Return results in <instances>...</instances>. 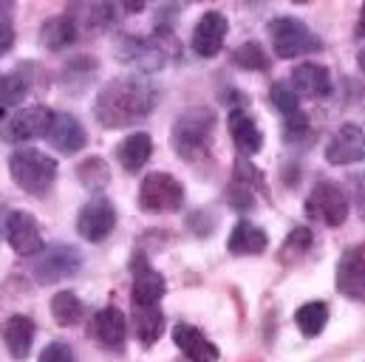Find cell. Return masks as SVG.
<instances>
[{
  "mask_svg": "<svg viewBox=\"0 0 365 362\" xmlns=\"http://www.w3.org/2000/svg\"><path fill=\"white\" fill-rule=\"evenodd\" d=\"M156 105H159V88L150 80L130 74V77L110 80L96 93L93 113L105 128H130L148 119L156 110Z\"/></svg>",
  "mask_w": 365,
  "mask_h": 362,
  "instance_id": "6da1fadb",
  "label": "cell"
},
{
  "mask_svg": "<svg viewBox=\"0 0 365 362\" xmlns=\"http://www.w3.org/2000/svg\"><path fill=\"white\" fill-rule=\"evenodd\" d=\"M215 125V113L207 108H190L173 122V133H170V145L173 150L187 159H204L210 153V133Z\"/></svg>",
  "mask_w": 365,
  "mask_h": 362,
  "instance_id": "7a4b0ae2",
  "label": "cell"
},
{
  "mask_svg": "<svg viewBox=\"0 0 365 362\" xmlns=\"http://www.w3.org/2000/svg\"><path fill=\"white\" fill-rule=\"evenodd\" d=\"M9 170L20 190H26L31 195H43L57 179V159H51L48 153H43L37 148H20L11 153Z\"/></svg>",
  "mask_w": 365,
  "mask_h": 362,
  "instance_id": "3957f363",
  "label": "cell"
},
{
  "mask_svg": "<svg viewBox=\"0 0 365 362\" xmlns=\"http://www.w3.org/2000/svg\"><path fill=\"white\" fill-rule=\"evenodd\" d=\"M269 34H272L274 54L280 60H294L323 48V40L297 17H274L269 23Z\"/></svg>",
  "mask_w": 365,
  "mask_h": 362,
  "instance_id": "277c9868",
  "label": "cell"
},
{
  "mask_svg": "<svg viewBox=\"0 0 365 362\" xmlns=\"http://www.w3.org/2000/svg\"><path fill=\"white\" fill-rule=\"evenodd\" d=\"M139 207L150 215L179 212L184 207L182 181L170 173H148L139 187Z\"/></svg>",
  "mask_w": 365,
  "mask_h": 362,
  "instance_id": "5b68a950",
  "label": "cell"
},
{
  "mask_svg": "<svg viewBox=\"0 0 365 362\" xmlns=\"http://www.w3.org/2000/svg\"><path fill=\"white\" fill-rule=\"evenodd\" d=\"M80 267H83L80 249H74L68 244H51V247H43V252H37V258L31 264V274L37 283L51 286L66 277H74Z\"/></svg>",
  "mask_w": 365,
  "mask_h": 362,
  "instance_id": "8992f818",
  "label": "cell"
},
{
  "mask_svg": "<svg viewBox=\"0 0 365 362\" xmlns=\"http://www.w3.org/2000/svg\"><path fill=\"white\" fill-rule=\"evenodd\" d=\"M306 215L326 227H340L349 218V201L337 184L320 181V184H314V190L306 198Z\"/></svg>",
  "mask_w": 365,
  "mask_h": 362,
  "instance_id": "52a82bcc",
  "label": "cell"
},
{
  "mask_svg": "<svg viewBox=\"0 0 365 362\" xmlns=\"http://www.w3.org/2000/svg\"><path fill=\"white\" fill-rule=\"evenodd\" d=\"M54 122V110L46 105H31L26 110H17L6 128H3V139L6 142H29V139H46L48 128Z\"/></svg>",
  "mask_w": 365,
  "mask_h": 362,
  "instance_id": "ba28073f",
  "label": "cell"
},
{
  "mask_svg": "<svg viewBox=\"0 0 365 362\" xmlns=\"http://www.w3.org/2000/svg\"><path fill=\"white\" fill-rule=\"evenodd\" d=\"M113 227H116V210L108 198H93L77 215V232L91 244L105 241L113 232Z\"/></svg>",
  "mask_w": 365,
  "mask_h": 362,
  "instance_id": "9c48e42d",
  "label": "cell"
},
{
  "mask_svg": "<svg viewBox=\"0 0 365 362\" xmlns=\"http://www.w3.org/2000/svg\"><path fill=\"white\" fill-rule=\"evenodd\" d=\"M6 241L17 255H37L43 252V232L31 212H9L6 218Z\"/></svg>",
  "mask_w": 365,
  "mask_h": 362,
  "instance_id": "30bf717a",
  "label": "cell"
},
{
  "mask_svg": "<svg viewBox=\"0 0 365 362\" xmlns=\"http://www.w3.org/2000/svg\"><path fill=\"white\" fill-rule=\"evenodd\" d=\"M337 289L349 300H365V244H354L340 255Z\"/></svg>",
  "mask_w": 365,
  "mask_h": 362,
  "instance_id": "8fae6325",
  "label": "cell"
},
{
  "mask_svg": "<svg viewBox=\"0 0 365 362\" xmlns=\"http://www.w3.org/2000/svg\"><path fill=\"white\" fill-rule=\"evenodd\" d=\"M116 57L128 66H136L139 71H159L165 66V46H156L153 40H142L133 34H125L116 46Z\"/></svg>",
  "mask_w": 365,
  "mask_h": 362,
  "instance_id": "7c38bea8",
  "label": "cell"
},
{
  "mask_svg": "<svg viewBox=\"0 0 365 362\" xmlns=\"http://www.w3.org/2000/svg\"><path fill=\"white\" fill-rule=\"evenodd\" d=\"M168 291V280L156 272L142 252L133 255V306H159Z\"/></svg>",
  "mask_w": 365,
  "mask_h": 362,
  "instance_id": "4fadbf2b",
  "label": "cell"
},
{
  "mask_svg": "<svg viewBox=\"0 0 365 362\" xmlns=\"http://www.w3.org/2000/svg\"><path fill=\"white\" fill-rule=\"evenodd\" d=\"M329 165H357L365 159V133L360 125H343L326 145Z\"/></svg>",
  "mask_w": 365,
  "mask_h": 362,
  "instance_id": "5bb4252c",
  "label": "cell"
},
{
  "mask_svg": "<svg viewBox=\"0 0 365 362\" xmlns=\"http://www.w3.org/2000/svg\"><path fill=\"white\" fill-rule=\"evenodd\" d=\"M230 31V23L221 11H207L192 31V51L198 57H215L224 48V37Z\"/></svg>",
  "mask_w": 365,
  "mask_h": 362,
  "instance_id": "9a60e30c",
  "label": "cell"
},
{
  "mask_svg": "<svg viewBox=\"0 0 365 362\" xmlns=\"http://www.w3.org/2000/svg\"><path fill=\"white\" fill-rule=\"evenodd\" d=\"M46 139L60 153H80L86 148V142H88L86 128L80 125V119L71 116V113H63V110H54V122H51Z\"/></svg>",
  "mask_w": 365,
  "mask_h": 362,
  "instance_id": "2e32d148",
  "label": "cell"
},
{
  "mask_svg": "<svg viewBox=\"0 0 365 362\" xmlns=\"http://www.w3.org/2000/svg\"><path fill=\"white\" fill-rule=\"evenodd\" d=\"M173 343H176V348H179L190 362H218V357H221L218 346H215L212 340H207V337H204L195 326H190V323L173 326Z\"/></svg>",
  "mask_w": 365,
  "mask_h": 362,
  "instance_id": "e0dca14e",
  "label": "cell"
},
{
  "mask_svg": "<svg viewBox=\"0 0 365 362\" xmlns=\"http://www.w3.org/2000/svg\"><path fill=\"white\" fill-rule=\"evenodd\" d=\"M125 331H128V323H125V314L116 306H105L102 311L93 314L91 334L96 337L99 346H105V348H122L125 346Z\"/></svg>",
  "mask_w": 365,
  "mask_h": 362,
  "instance_id": "ac0fdd59",
  "label": "cell"
},
{
  "mask_svg": "<svg viewBox=\"0 0 365 362\" xmlns=\"http://www.w3.org/2000/svg\"><path fill=\"white\" fill-rule=\"evenodd\" d=\"M230 133H232L235 148L244 156H255L264 148V133H261L258 122L247 110H241V108H232L230 110Z\"/></svg>",
  "mask_w": 365,
  "mask_h": 362,
  "instance_id": "d6986e66",
  "label": "cell"
},
{
  "mask_svg": "<svg viewBox=\"0 0 365 362\" xmlns=\"http://www.w3.org/2000/svg\"><path fill=\"white\" fill-rule=\"evenodd\" d=\"M34 331H37L34 329V320L26 317V314H11L3 323L0 334H3V343H6V348H9V354L14 360H26L29 357L31 343H34Z\"/></svg>",
  "mask_w": 365,
  "mask_h": 362,
  "instance_id": "ffe728a7",
  "label": "cell"
},
{
  "mask_svg": "<svg viewBox=\"0 0 365 362\" xmlns=\"http://www.w3.org/2000/svg\"><path fill=\"white\" fill-rule=\"evenodd\" d=\"M292 88H294L297 96H309V99L329 96L331 93V74L323 66L303 63V66H297L292 71Z\"/></svg>",
  "mask_w": 365,
  "mask_h": 362,
  "instance_id": "44dd1931",
  "label": "cell"
},
{
  "mask_svg": "<svg viewBox=\"0 0 365 362\" xmlns=\"http://www.w3.org/2000/svg\"><path fill=\"white\" fill-rule=\"evenodd\" d=\"M267 247H269V235L252 221H238L227 238L230 255H261L267 252Z\"/></svg>",
  "mask_w": 365,
  "mask_h": 362,
  "instance_id": "7402d4cb",
  "label": "cell"
},
{
  "mask_svg": "<svg viewBox=\"0 0 365 362\" xmlns=\"http://www.w3.org/2000/svg\"><path fill=\"white\" fill-rule=\"evenodd\" d=\"M150 153H153V142H150L148 133H130V136L116 148V159H119V165H122L128 173H139V170L148 165Z\"/></svg>",
  "mask_w": 365,
  "mask_h": 362,
  "instance_id": "603a6c76",
  "label": "cell"
},
{
  "mask_svg": "<svg viewBox=\"0 0 365 362\" xmlns=\"http://www.w3.org/2000/svg\"><path fill=\"white\" fill-rule=\"evenodd\" d=\"M74 40H77V23L68 14L51 17L40 26V46L48 51H60V48L71 46Z\"/></svg>",
  "mask_w": 365,
  "mask_h": 362,
  "instance_id": "cb8c5ba5",
  "label": "cell"
},
{
  "mask_svg": "<svg viewBox=\"0 0 365 362\" xmlns=\"http://www.w3.org/2000/svg\"><path fill=\"white\" fill-rule=\"evenodd\" d=\"M133 329L142 346H153L165 331V314L159 306H133Z\"/></svg>",
  "mask_w": 365,
  "mask_h": 362,
  "instance_id": "d4e9b609",
  "label": "cell"
},
{
  "mask_svg": "<svg viewBox=\"0 0 365 362\" xmlns=\"http://www.w3.org/2000/svg\"><path fill=\"white\" fill-rule=\"evenodd\" d=\"M51 314H54L57 326L68 329V326H77V323L83 320L86 306H83V300H80L74 291H57V294L51 297Z\"/></svg>",
  "mask_w": 365,
  "mask_h": 362,
  "instance_id": "484cf974",
  "label": "cell"
},
{
  "mask_svg": "<svg viewBox=\"0 0 365 362\" xmlns=\"http://www.w3.org/2000/svg\"><path fill=\"white\" fill-rule=\"evenodd\" d=\"M294 323L297 329L303 331V337H317L326 323H329V306L320 303V300H312V303H303L294 314Z\"/></svg>",
  "mask_w": 365,
  "mask_h": 362,
  "instance_id": "4316f807",
  "label": "cell"
},
{
  "mask_svg": "<svg viewBox=\"0 0 365 362\" xmlns=\"http://www.w3.org/2000/svg\"><path fill=\"white\" fill-rule=\"evenodd\" d=\"M113 6L110 3H88V6H77V9H71L68 11V17L80 26V23H88V29L93 31H102L110 20H113Z\"/></svg>",
  "mask_w": 365,
  "mask_h": 362,
  "instance_id": "83f0119b",
  "label": "cell"
},
{
  "mask_svg": "<svg viewBox=\"0 0 365 362\" xmlns=\"http://www.w3.org/2000/svg\"><path fill=\"white\" fill-rule=\"evenodd\" d=\"M29 93V80L23 74H0V110L20 105Z\"/></svg>",
  "mask_w": 365,
  "mask_h": 362,
  "instance_id": "f1b7e54d",
  "label": "cell"
},
{
  "mask_svg": "<svg viewBox=\"0 0 365 362\" xmlns=\"http://www.w3.org/2000/svg\"><path fill=\"white\" fill-rule=\"evenodd\" d=\"M309 249H312V229H309V227H297V229H292L289 238L283 241L280 261H283V264H292V261L303 258Z\"/></svg>",
  "mask_w": 365,
  "mask_h": 362,
  "instance_id": "f546056e",
  "label": "cell"
},
{
  "mask_svg": "<svg viewBox=\"0 0 365 362\" xmlns=\"http://www.w3.org/2000/svg\"><path fill=\"white\" fill-rule=\"evenodd\" d=\"M235 66L244 68V71H267L269 68V57L267 51L258 46V43H244L235 54H232Z\"/></svg>",
  "mask_w": 365,
  "mask_h": 362,
  "instance_id": "4dcf8cb0",
  "label": "cell"
},
{
  "mask_svg": "<svg viewBox=\"0 0 365 362\" xmlns=\"http://www.w3.org/2000/svg\"><path fill=\"white\" fill-rule=\"evenodd\" d=\"M235 181H238V184H244V187H247V190H252V192L269 195V187H267L264 173H261L258 167H252L247 159H238V165H235Z\"/></svg>",
  "mask_w": 365,
  "mask_h": 362,
  "instance_id": "1f68e13d",
  "label": "cell"
},
{
  "mask_svg": "<svg viewBox=\"0 0 365 362\" xmlns=\"http://www.w3.org/2000/svg\"><path fill=\"white\" fill-rule=\"evenodd\" d=\"M77 176H80V181H83L88 190H102V187L108 184V179H110V173H108V167H105L102 159H88V162H83L80 170H77Z\"/></svg>",
  "mask_w": 365,
  "mask_h": 362,
  "instance_id": "d6a6232c",
  "label": "cell"
},
{
  "mask_svg": "<svg viewBox=\"0 0 365 362\" xmlns=\"http://www.w3.org/2000/svg\"><path fill=\"white\" fill-rule=\"evenodd\" d=\"M269 99H272V105L283 113V116L300 110V96L294 93L292 86H286V83H274L272 90H269Z\"/></svg>",
  "mask_w": 365,
  "mask_h": 362,
  "instance_id": "836d02e7",
  "label": "cell"
},
{
  "mask_svg": "<svg viewBox=\"0 0 365 362\" xmlns=\"http://www.w3.org/2000/svg\"><path fill=\"white\" fill-rule=\"evenodd\" d=\"M309 136V116L303 110H294L289 116H283V139L286 142H300Z\"/></svg>",
  "mask_w": 365,
  "mask_h": 362,
  "instance_id": "e575fe53",
  "label": "cell"
},
{
  "mask_svg": "<svg viewBox=\"0 0 365 362\" xmlns=\"http://www.w3.org/2000/svg\"><path fill=\"white\" fill-rule=\"evenodd\" d=\"M40 362H77L68 343H48L40 354Z\"/></svg>",
  "mask_w": 365,
  "mask_h": 362,
  "instance_id": "d590c367",
  "label": "cell"
},
{
  "mask_svg": "<svg viewBox=\"0 0 365 362\" xmlns=\"http://www.w3.org/2000/svg\"><path fill=\"white\" fill-rule=\"evenodd\" d=\"M11 46H14V29H11L9 23H3V20H0V57H3V54H9V51H11Z\"/></svg>",
  "mask_w": 365,
  "mask_h": 362,
  "instance_id": "8d00e7d4",
  "label": "cell"
},
{
  "mask_svg": "<svg viewBox=\"0 0 365 362\" xmlns=\"http://www.w3.org/2000/svg\"><path fill=\"white\" fill-rule=\"evenodd\" d=\"M357 201H360V212H363L365 218V176L357 179Z\"/></svg>",
  "mask_w": 365,
  "mask_h": 362,
  "instance_id": "74e56055",
  "label": "cell"
},
{
  "mask_svg": "<svg viewBox=\"0 0 365 362\" xmlns=\"http://www.w3.org/2000/svg\"><path fill=\"white\" fill-rule=\"evenodd\" d=\"M354 34H357L360 40H365V6L360 9V20H357V29H354Z\"/></svg>",
  "mask_w": 365,
  "mask_h": 362,
  "instance_id": "f35d334b",
  "label": "cell"
},
{
  "mask_svg": "<svg viewBox=\"0 0 365 362\" xmlns=\"http://www.w3.org/2000/svg\"><path fill=\"white\" fill-rule=\"evenodd\" d=\"M357 63H360V68H365V48L360 51V54H357Z\"/></svg>",
  "mask_w": 365,
  "mask_h": 362,
  "instance_id": "ab89813d",
  "label": "cell"
}]
</instances>
